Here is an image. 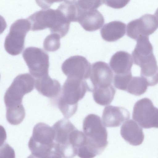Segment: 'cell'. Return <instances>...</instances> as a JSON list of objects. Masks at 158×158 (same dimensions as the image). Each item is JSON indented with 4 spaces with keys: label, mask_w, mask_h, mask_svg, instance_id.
I'll use <instances>...</instances> for the list:
<instances>
[{
    "label": "cell",
    "mask_w": 158,
    "mask_h": 158,
    "mask_svg": "<svg viewBox=\"0 0 158 158\" xmlns=\"http://www.w3.org/2000/svg\"><path fill=\"white\" fill-rule=\"evenodd\" d=\"M132 77L131 72L124 74H115L113 78L114 85L118 89L126 91Z\"/></svg>",
    "instance_id": "603a6c76"
},
{
    "label": "cell",
    "mask_w": 158,
    "mask_h": 158,
    "mask_svg": "<svg viewBox=\"0 0 158 158\" xmlns=\"http://www.w3.org/2000/svg\"><path fill=\"white\" fill-rule=\"evenodd\" d=\"M35 80L28 73L17 76L6 90L4 96L6 108V117L13 125L20 124L24 119L25 111L22 104L23 96L34 89Z\"/></svg>",
    "instance_id": "6da1fadb"
},
{
    "label": "cell",
    "mask_w": 158,
    "mask_h": 158,
    "mask_svg": "<svg viewBox=\"0 0 158 158\" xmlns=\"http://www.w3.org/2000/svg\"><path fill=\"white\" fill-rule=\"evenodd\" d=\"M148 85L142 77H133L127 89L129 93L136 96H140L146 91Z\"/></svg>",
    "instance_id": "44dd1931"
},
{
    "label": "cell",
    "mask_w": 158,
    "mask_h": 158,
    "mask_svg": "<svg viewBox=\"0 0 158 158\" xmlns=\"http://www.w3.org/2000/svg\"><path fill=\"white\" fill-rule=\"evenodd\" d=\"M136 41V44L132 53L133 61L140 67V74L146 75L151 74L157 70L158 67L148 37L140 36Z\"/></svg>",
    "instance_id": "8992f818"
},
{
    "label": "cell",
    "mask_w": 158,
    "mask_h": 158,
    "mask_svg": "<svg viewBox=\"0 0 158 158\" xmlns=\"http://www.w3.org/2000/svg\"></svg>",
    "instance_id": "f546056e"
},
{
    "label": "cell",
    "mask_w": 158,
    "mask_h": 158,
    "mask_svg": "<svg viewBox=\"0 0 158 158\" xmlns=\"http://www.w3.org/2000/svg\"><path fill=\"white\" fill-rule=\"evenodd\" d=\"M57 9L69 22H77L79 10L77 1H64Z\"/></svg>",
    "instance_id": "ffe728a7"
},
{
    "label": "cell",
    "mask_w": 158,
    "mask_h": 158,
    "mask_svg": "<svg viewBox=\"0 0 158 158\" xmlns=\"http://www.w3.org/2000/svg\"><path fill=\"white\" fill-rule=\"evenodd\" d=\"M158 109L149 99L144 98L135 104L132 113L133 119L144 128L158 127Z\"/></svg>",
    "instance_id": "9c48e42d"
},
{
    "label": "cell",
    "mask_w": 158,
    "mask_h": 158,
    "mask_svg": "<svg viewBox=\"0 0 158 158\" xmlns=\"http://www.w3.org/2000/svg\"><path fill=\"white\" fill-rule=\"evenodd\" d=\"M35 87L40 94L49 98H56L61 89L59 81L52 79L49 75L36 78Z\"/></svg>",
    "instance_id": "2e32d148"
},
{
    "label": "cell",
    "mask_w": 158,
    "mask_h": 158,
    "mask_svg": "<svg viewBox=\"0 0 158 158\" xmlns=\"http://www.w3.org/2000/svg\"><path fill=\"white\" fill-rule=\"evenodd\" d=\"M126 24L120 21L106 24L100 30L102 38L106 41L113 42L122 37L126 33Z\"/></svg>",
    "instance_id": "ac0fdd59"
},
{
    "label": "cell",
    "mask_w": 158,
    "mask_h": 158,
    "mask_svg": "<svg viewBox=\"0 0 158 158\" xmlns=\"http://www.w3.org/2000/svg\"><path fill=\"white\" fill-rule=\"evenodd\" d=\"M104 3L110 7L114 8H120L125 6L128 2L129 1H113L103 0Z\"/></svg>",
    "instance_id": "484cf974"
},
{
    "label": "cell",
    "mask_w": 158,
    "mask_h": 158,
    "mask_svg": "<svg viewBox=\"0 0 158 158\" xmlns=\"http://www.w3.org/2000/svg\"><path fill=\"white\" fill-rule=\"evenodd\" d=\"M78 8L77 22L84 29L93 31L102 27L104 23V19L98 10L96 9L82 10Z\"/></svg>",
    "instance_id": "5bb4252c"
},
{
    "label": "cell",
    "mask_w": 158,
    "mask_h": 158,
    "mask_svg": "<svg viewBox=\"0 0 158 158\" xmlns=\"http://www.w3.org/2000/svg\"><path fill=\"white\" fill-rule=\"evenodd\" d=\"M132 56L129 53L119 51L116 52L112 56L110 65L115 74H124L131 72L133 64Z\"/></svg>",
    "instance_id": "e0dca14e"
},
{
    "label": "cell",
    "mask_w": 158,
    "mask_h": 158,
    "mask_svg": "<svg viewBox=\"0 0 158 158\" xmlns=\"http://www.w3.org/2000/svg\"><path fill=\"white\" fill-rule=\"evenodd\" d=\"M31 29V24L27 19L17 20L11 25L4 43L5 48L9 54L15 56L22 52L26 34Z\"/></svg>",
    "instance_id": "52a82bcc"
},
{
    "label": "cell",
    "mask_w": 158,
    "mask_h": 158,
    "mask_svg": "<svg viewBox=\"0 0 158 158\" xmlns=\"http://www.w3.org/2000/svg\"><path fill=\"white\" fill-rule=\"evenodd\" d=\"M55 133L54 151L62 158H73L82 145L85 135L68 120L63 119L52 126Z\"/></svg>",
    "instance_id": "7a4b0ae2"
},
{
    "label": "cell",
    "mask_w": 158,
    "mask_h": 158,
    "mask_svg": "<svg viewBox=\"0 0 158 158\" xmlns=\"http://www.w3.org/2000/svg\"><path fill=\"white\" fill-rule=\"evenodd\" d=\"M23 56L32 76L36 79L48 75L49 56L42 49L33 47L27 48Z\"/></svg>",
    "instance_id": "ba28073f"
},
{
    "label": "cell",
    "mask_w": 158,
    "mask_h": 158,
    "mask_svg": "<svg viewBox=\"0 0 158 158\" xmlns=\"http://www.w3.org/2000/svg\"><path fill=\"white\" fill-rule=\"evenodd\" d=\"M61 69L68 78L85 81L90 77L91 65L85 57L76 55L65 60L62 65Z\"/></svg>",
    "instance_id": "8fae6325"
},
{
    "label": "cell",
    "mask_w": 158,
    "mask_h": 158,
    "mask_svg": "<svg viewBox=\"0 0 158 158\" xmlns=\"http://www.w3.org/2000/svg\"><path fill=\"white\" fill-rule=\"evenodd\" d=\"M87 91H90V90L85 81L67 77L56 97V106L66 119L76 113L78 102Z\"/></svg>",
    "instance_id": "3957f363"
},
{
    "label": "cell",
    "mask_w": 158,
    "mask_h": 158,
    "mask_svg": "<svg viewBox=\"0 0 158 158\" xmlns=\"http://www.w3.org/2000/svg\"><path fill=\"white\" fill-rule=\"evenodd\" d=\"M6 27V23L4 18L0 15V34L3 33Z\"/></svg>",
    "instance_id": "f1b7e54d"
},
{
    "label": "cell",
    "mask_w": 158,
    "mask_h": 158,
    "mask_svg": "<svg viewBox=\"0 0 158 158\" xmlns=\"http://www.w3.org/2000/svg\"><path fill=\"white\" fill-rule=\"evenodd\" d=\"M27 158H62L54 150H52L49 153L40 157L35 156L31 154Z\"/></svg>",
    "instance_id": "4316f807"
},
{
    "label": "cell",
    "mask_w": 158,
    "mask_h": 158,
    "mask_svg": "<svg viewBox=\"0 0 158 158\" xmlns=\"http://www.w3.org/2000/svg\"><path fill=\"white\" fill-rule=\"evenodd\" d=\"M92 92L94 100L97 104L106 106L110 104L113 100L116 90L111 85L106 87L94 88Z\"/></svg>",
    "instance_id": "d6986e66"
},
{
    "label": "cell",
    "mask_w": 158,
    "mask_h": 158,
    "mask_svg": "<svg viewBox=\"0 0 158 158\" xmlns=\"http://www.w3.org/2000/svg\"><path fill=\"white\" fill-rule=\"evenodd\" d=\"M113 71L105 62L98 61L91 66L89 78L92 84L91 91L97 88L105 87L111 85L113 80Z\"/></svg>",
    "instance_id": "4fadbf2b"
},
{
    "label": "cell",
    "mask_w": 158,
    "mask_h": 158,
    "mask_svg": "<svg viewBox=\"0 0 158 158\" xmlns=\"http://www.w3.org/2000/svg\"><path fill=\"white\" fill-rule=\"evenodd\" d=\"M77 3L78 8L82 10L96 9L103 3L101 0H78Z\"/></svg>",
    "instance_id": "cb8c5ba5"
},
{
    "label": "cell",
    "mask_w": 158,
    "mask_h": 158,
    "mask_svg": "<svg viewBox=\"0 0 158 158\" xmlns=\"http://www.w3.org/2000/svg\"><path fill=\"white\" fill-rule=\"evenodd\" d=\"M6 137V134L5 129L2 126L0 125V146L5 143Z\"/></svg>",
    "instance_id": "83f0119b"
},
{
    "label": "cell",
    "mask_w": 158,
    "mask_h": 158,
    "mask_svg": "<svg viewBox=\"0 0 158 158\" xmlns=\"http://www.w3.org/2000/svg\"><path fill=\"white\" fill-rule=\"evenodd\" d=\"M158 19L155 15L147 14L132 20L127 25V35L137 40L140 36H148L157 28Z\"/></svg>",
    "instance_id": "7c38bea8"
},
{
    "label": "cell",
    "mask_w": 158,
    "mask_h": 158,
    "mask_svg": "<svg viewBox=\"0 0 158 158\" xmlns=\"http://www.w3.org/2000/svg\"><path fill=\"white\" fill-rule=\"evenodd\" d=\"M130 118V113L126 109L121 107L109 106L105 107L102 115V123L105 126H119Z\"/></svg>",
    "instance_id": "9a60e30c"
},
{
    "label": "cell",
    "mask_w": 158,
    "mask_h": 158,
    "mask_svg": "<svg viewBox=\"0 0 158 158\" xmlns=\"http://www.w3.org/2000/svg\"><path fill=\"white\" fill-rule=\"evenodd\" d=\"M0 158H15L14 150L7 143L0 146Z\"/></svg>",
    "instance_id": "d4e9b609"
},
{
    "label": "cell",
    "mask_w": 158,
    "mask_h": 158,
    "mask_svg": "<svg viewBox=\"0 0 158 158\" xmlns=\"http://www.w3.org/2000/svg\"><path fill=\"white\" fill-rule=\"evenodd\" d=\"M60 36L57 34L52 33L46 37L43 43L45 50L53 52L57 50L60 47Z\"/></svg>",
    "instance_id": "7402d4cb"
},
{
    "label": "cell",
    "mask_w": 158,
    "mask_h": 158,
    "mask_svg": "<svg viewBox=\"0 0 158 158\" xmlns=\"http://www.w3.org/2000/svg\"><path fill=\"white\" fill-rule=\"evenodd\" d=\"M31 29L36 31L48 28L52 33L62 38L68 32L70 23L57 9L42 10L34 13L27 18Z\"/></svg>",
    "instance_id": "277c9868"
},
{
    "label": "cell",
    "mask_w": 158,
    "mask_h": 158,
    "mask_svg": "<svg viewBox=\"0 0 158 158\" xmlns=\"http://www.w3.org/2000/svg\"><path fill=\"white\" fill-rule=\"evenodd\" d=\"M83 129L87 143L96 149L103 151L104 148L100 144V137L107 138V132L100 118L94 114L88 115L83 121Z\"/></svg>",
    "instance_id": "30bf717a"
},
{
    "label": "cell",
    "mask_w": 158,
    "mask_h": 158,
    "mask_svg": "<svg viewBox=\"0 0 158 158\" xmlns=\"http://www.w3.org/2000/svg\"><path fill=\"white\" fill-rule=\"evenodd\" d=\"M55 133L52 127L44 123L34 127L28 143L31 154L37 157L44 156L54 149Z\"/></svg>",
    "instance_id": "5b68a950"
}]
</instances>
